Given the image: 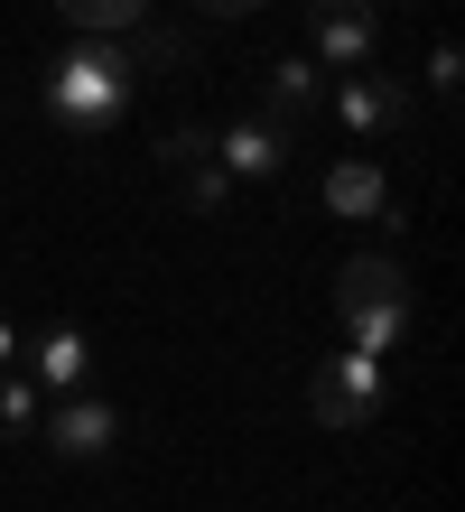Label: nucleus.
I'll return each instance as SVG.
<instances>
[{"label": "nucleus", "mask_w": 465, "mask_h": 512, "mask_svg": "<svg viewBox=\"0 0 465 512\" xmlns=\"http://www.w3.org/2000/svg\"><path fill=\"white\" fill-rule=\"evenodd\" d=\"M131 94H140V75H131V47L121 38H75V47H56L47 75H38V112L66 140H103L121 112H131Z\"/></svg>", "instance_id": "f257e3e1"}, {"label": "nucleus", "mask_w": 465, "mask_h": 512, "mask_svg": "<svg viewBox=\"0 0 465 512\" xmlns=\"http://www.w3.org/2000/svg\"><path fill=\"white\" fill-rule=\"evenodd\" d=\"M335 336H345V354H372V364H391L410 345V270L391 252H354L335 270Z\"/></svg>", "instance_id": "f03ea898"}, {"label": "nucleus", "mask_w": 465, "mask_h": 512, "mask_svg": "<svg viewBox=\"0 0 465 512\" xmlns=\"http://www.w3.org/2000/svg\"><path fill=\"white\" fill-rule=\"evenodd\" d=\"M382 401H391V382H382V364H372V354H326L317 382H307L317 429H372V419H382Z\"/></svg>", "instance_id": "7ed1b4c3"}, {"label": "nucleus", "mask_w": 465, "mask_h": 512, "mask_svg": "<svg viewBox=\"0 0 465 512\" xmlns=\"http://www.w3.org/2000/svg\"><path fill=\"white\" fill-rule=\"evenodd\" d=\"M93 364H103V354H93V336L75 317H47L38 336H19V373L38 382V401H75V391H93Z\"/></svg>", "instance_id": "20e7f679"}, {"label": "nucleus", "mask_w": 465, "mask_h": 512, "mask_svg": "<svg viewBox=\"0 0 465 512\" xmlns=\"http://www.w3.org/2000/svg\"><path fill=\"white\" fill-rule=\"evenodd\" d=\"M326 112L345 122L354 140H391L400 122H410V84H400L391 66H354V75H326Z\"/></svg>", "instance_id": "39448f33"}, {"label": "nucleus", "mask_w": 465, "mask_h": 512, "mask_svg": "<svg viewBox=\"0 0 465 512\" xmlns=\"http://www.w3.org/2000/svg\"><path fill=\"white\" fill-rule=\"evenodd\" d=\"M372 47H382V10L372 0H307V56L335 75L372 66Z\"/></svg>", "instance_id": "423d86ee"}, {"label": "nucleus", "mask_w": 465, "mask_h": 512, "mask_svg": "<svg viewBox=\"0 0 465 512\" xmlns=\"http://www.w3.org/2000/svg\"><path fill=\"white\" fill-rule=\"evenodd\" d=\"M261 122H279L289 140L326 122V66L307 47H289V56H270V66H261Z\"/></svg>", "instance_id": "0eeeda50"}, {"label": "nucleus", "mask_w": 465, "mask_h": 512, "mask_svg": "<svg viewBox=\"0 0 465 512\" xmlns=\"http://www.w3.org/2000/svg\"><path fill=\"white\" fill-rule=\"evenodd\" d=\"M289 159H298V140L279 131V122H261V112L214 122V168H224L233 187H270V177H289Z\"/></svg>", "instance_id": "6e6552de"}, {"label": "nucleus", "mask_w": 465, "mask_h": 512, "mask_svg": "<svg viewBox=\"0 0 465 512\" xmlns=\"http://www.w3.org/2000/svg\"><path fill=\"white\" fill-rule=\"evenodd\" d=\"M38 438H47L66 466H93V457H112V447H121V410L103 401V391H75V401H47Z\"/></svg>", "instance_id": "1a4fd4ad"}, {"label": "nucleus", "mask_w": 465, "mask_h": 512, "mask_svg": "<svg viewBox=\"0 0 465 512\" xmlns=\"http://www.w3.org/2000/svg\"><path fill=\"white\" fill-rule=\"evenodd\" d=\"M317 196H326V215H335V224H410V215H400V187H391V168H382V159H335Z\"/></svg>", "instance_id": "9d476101"}, {"label": "nucleus", "mask_w": 465, "mask_h": 512, "mask_svg": "<svg viewBox=\"0 0 465 512\" xmlns=\"http://www.w3.org/2000/svg\"><path fill=\"white\" fill-rule=\"evenodd\" d=\"M121 47H131V75H186V66H196L186 28H159V19H140V28H131Z\"/></svg>", "instance_id": "9b49d317"}, {"label": "nucleus", "mask_w": 465, "mask_h": 512, "mask_svg": "<svg viewBox=\"0 0 465 512\" xmlns=\"http://www.w3.org/2000/svg\"><path fill=\"white\" fill-rule=\"evenodd\" d=\"M56 10L75 19V38H131L149 19V0H56Z\"/></svg>", "instance_id": "f8f14e48"}, {"label": "nucleus", "mask_w": 465, "mask_h": 512, "mask_svg": "<svg viewBox=\"0 0 465 512\" xmlns=\"http://www.w3.org/2000/svg\"><path fill=\"white\" fill-rule=\"evenodd\" d=\"M196 159H214V122H196V112H186V122L159 131V168L177 177V168H196Z\"/></svg>", "instance_id": "ddd939ff"}, {"label": "nucleus", "mask_w": 465, "mask_h": 512, "mask_svg": "<svg viewBox=\"0 0 465 512\" xmlns=\"http://www.w3.org/2000/svg\"><path fill=\"white\" fill-rule=\"evenodd\" d=\"M47 419V401H38V382L28 373H0V438H28Z\"/></svg>", "instance_id": "4468645a"}, {"label": "nucleus", "mask_w": 465, "mask_h": 512, "mask_svg": "<svg viewBox=\"0 0 465 512\" xmlns=\"http://www.w3.org/2000/svg\"><path fill=\"white\" fill-rule=\"evenodd\" d=\"M177 177H186V196H196V215H233V196H242V187H233V177L214 168V159H196V168H177Z\"/></svg>", "instance_id": "2eb2a0df"}, {"label": "nucleus", "mask_w": 465, "mask_h": 512, "mask_svg": "<svg viewBox=\"0 0 465 512\" xmlns=\"http://www.w3.org/2000/svg\"><path fill=\"white\" fill-rule=\"evenodd\" d=\"M428 94L456 112V94H465V47H456V38H438V47H428Z\"/></svg>", "instance_id": "dca6fc26"}, {"label": "nucleus", "mask_w": 465, "mask_h": 512, "mask_svg": "<svg viewBox=\"0 0 465 512\" xmlns=\"http://www.w3.org/2000/svg\"><path fill=\"white\" fill-rule=\"evenodd\" d=\"M186 10H196V19H252L261 0H186Z\"/></svg>", "instance_id": "f3484780"}, {"label": "nucleus", "mask_w": 465, "mask_h": 512, "mask_svg": "<svg viewBox=\"0 0 465 512\" xmlns=\"http://www.w3.org/2000/svg\"><path fill=\"white\" fill-rule=\"evenodd\" d=\"M19 336H28V326H10V317H0V373H19Z\"/></svg>", "instance_id": "a211bd4d"}]
</instances>
